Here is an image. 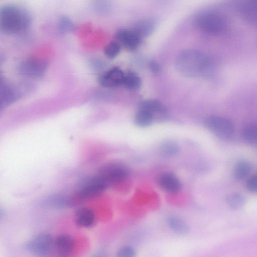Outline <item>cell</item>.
Listing matches in <instances>:
<instances>
[{
	"instance_id": "cell-10",
	"label": "cell",
	"mask_w": 257,
	"mask_h": 257,
	"mask_svg": "<svg viewBox=\"0 0 257 257\" xmlns=\"http://www.w3.org/2000/svg\"><path fill=\"white\" fill-rule=\"evenodd\" d=\"M125 74L117 67L113 68L103 73L99 78L100 84L106 87L122 85Z\"/></svg>"
},
{
	"instance_id": "cell-12",
	"label": "cell",
	"mask_w": 257,
	"mask_h": 257,
	"mask_svg": "<svg viewBox=\"0 0 257 257\" xmlns=\"http://www.w3.org/2000/svg\"><path fill=\"white\" fill-rule=\"evenodd\" d=\"M73 238L68 234H60L54 240V248L61 255H66L71 253L74 247Z\"/></svg>"
},
{
	"instance_id": "cell-30",
	"label": "cell",
	"mask_w": 257,
	"mask_h": 257,
	"mask_svg": "<svg viewBox=\"0 0 257 257\" xmlns=\"http://www.w3.org/2000/svg\"><path fill=\"white\" fill-rule=\"evenodd\" d=\"M150 68L154 73H157L160 70V66L155 61H152L150 63Z\"/></svg>"
},
{
	"instance_id": "cell-14",
	"label": "cell",
	"mask_w": 257,
	"mask_h": 257,
	"mask_svg": "<svg viewBox=\"0 0 257 257\" xmlns=\"http://www.w3.org/2000/svg\"><path fill=\"white\" fill-rule=\"evenodd\" d=\"M240 14L247 20L257 21V0H242L239 5Z\"/></svg>"
},
{
	"instance_id": "cell-4",
	"label": "cell",
	"mask_w": 257,
	"mask_h": 257,
	"mask_svg": "<svg viewBox=\"0 0 257 257\" xmlns=\"http://www.w3.org/2000/svg\"><path fill=\"white\" fill-rule=\"evenodd\" d=\"M205 124L210 132L220 139H229L233 135L234 126L232 122L224 117L210 116L206 120Z\"/></svg>"
},
{
	"instance_id": "cell-21",
	"label": "cell",
	"mask_w": 257,
	"mask_h": 257,
	"mask_svg": "<svg viewBox=\"0 0 257 257\" xmlns=\"http://www.w3.org/2000/svg\"><path fill=\"white\" fill-rule=\"evenodd\" d=\"M154 119V115L150 112L140 108L135 116V121L138 126L146 127L150 125Z\"/></svg>"
},
{
	"instance_id": "cell-22",
	"label": "cell",
	"mask_w": 257,
	"mask_h": 257,
	"mask_svg": "<svg viewBox=\"0 0 257 257\" xmlns=\"http://www.w3.org/2000/svg\"><path fill=\"white\" fill-rule=\"evenodd\" d=\"M228 206L233 210H238L245 205V199L244 196L239 193H232L226 198Z\"/></svg>"
},
{
	"instance_id": "cell-20",
	"label": "cell",
	"mask_w": 257,
	"mask_h": 257,
	"mask_svg": "<svg viewBox=\"0 0 257 257\" xmlns=\"http://www.w3.org/2000/svg\"><path fill=\"white\" fill-rule=\"evenodd\" d=\"M170 227L174 231L180 234H186L189 231V227L186 222L176 216H171L168 219Z\"/></svg>"
},
{
	"instance_id": "cell-13",
	"label": "cell",
	"mask_w": 257,
	"mask_h": 257,
	"mask_svg": "<svg viewBox=\"0 0 257 257\" xmlns=\"http://www.w3.org/2000/svg\"><path fill=\"white\" fill-rule=\"evenodd\" d=\"M75 221L79 226L90 227L95 223V213L90 208L81 207L78 209L75 213Z\"/></svg>"
},
{
	"instance_id": "cell-28",
	"label": "cell",
	"mask_w": 257,
	"mask_h": 257,
	"mask_svg": "<svg viewBox=\"0 0 257 257\" xmlns=\"http://www.w3.org/2000/svg\"><path fill=\"white\" fill-rule=\"evenodd\" d=\"M246 187L249 192L257 193V174L251 176L247 179Z\"/></svg>"
},
{
	"instance_id": "cell-11",
	"label": "cell",
	"mask_w": 257,
	"mask_h": 257,
	"mask_svg": "<svg viewBox=\"0 0 257 257\" xmlns=\"http://www.w3.org/2000/svg\"><path fill=\"white\" fill-rule=\"evenodd\" d=\"M159 186L169 192H177L182 187L179 178L173 173L166 172L161 174L158 179Z\"/></svg>"
},
{
	"instance_id": "cell-9",
	"label": "cell",
	"mask_w": 257,
	"mask_h": 257,
	"mask_svg": "<svg viewBox=\"0 0 257 257\" xmlns=\"http://www.w3.org/2000/svg\"><path fill=\"white\" fill-rule=\"evenodd\" d=\"M117 42L129 50L136 49L140 45L142 38L133 30L119 29L115 34Z\"/></svg>"
},
{
	"instance_id": "cell-23",
	"label": "cell",
	"mask_w": 257,
	"mask_h": 257,
	"mask_svg": "<svg viewBox=\"0 0 257 257\" xmlns=\"http://www.w3.org/2000/svg\"><path fill=\"white\" fill-rule=\"evenodd\" d=\"M242 136L248 144L257 145V124H251L246 126L242 131Z\"/></svg>"
},
{
	"instance_id": "cell-26",
	"label": "cell",
	"mask_w": 257,
	"mask_h": 257,
	"mask_svg": "<svg viewBox=\"0 0 257 257\" xmlns=\"http://www.w3.org/2000/svg\"><path fill=\"white\" fill-rule=\"evenodd\" d=\"M120 47L117 42H111L105 47L104 53L108 58H114L119 54Z\"/></svg>"
},
{
	"instance_id": "cell-6",
	"label": "cell",
	"mask_w": 257,
	"mask_h": 257,
	"mask_svg": "<svg viewBox=\"0 0 257 257\" xmlns=\"http://www.w3.org/2000/svg\"><path fill=\"white\" fill-rule=\"evenodd\" d=\"M109 185L97 174L88 178L80 185L77 195L82 199L94 197L102 192Z\"/></svg>"
},
{
	"instance_id": "cell-2",
	"label": "cell",
	"mask_w": 257,
	"mask_h": 257,
	"mask_svg": "<svg viewBox=\"0 0 257 257\" xmlns=\"http://www.w3.org/2000/svg\"><path fill=\"white\" fill-rule=\"evenodd\" d=\"M31 18L25 9L15 5H6L0 10V28L5 33L14 34L25 31Z\"/></svg>"
},
{
	"instance_id": "cell-18",
	"label": "cell",
	"mask_w": 257,
	"mask_h": 257,
	"mask_svg": "<svg viewBox=\"0 0 257 257\" xmlns=\"http://www.w3.org/2000/svg\"><path fill=\"white\" fill-rule=\"evenodd\" d=\"M252 170L251 164L246 161L237 162L234 167L233 174L235 180L241 181L246 178Z\"/></svg>"
},
{
	"instance_id": "cell-29",
	"label": "cell",
	"mask_w": 257,
	"mask_h": 257,
	"mask_svg": "<svg viewBox=\"0 0 257 257\" xmlns=\"http://www.w3.org/2000/svg\"><path fill=\"white\" fill-rule=\"evenodd\" d=\"M96 8L101 12H105L110 8L108 0H98L96 3Z\"/></svg>"
},
{
	"instance_id": "cell-17",
	"label": "cell",
	"mask_w": 257,
	"mask_h": 257,
	"mask_svg": "<svg viewBox=\"0 0 257 257\" xmlns=\"http://www.w3.org/2000/svg\"><path fill=\"white\" fill-rule=\"evenodd\" d=\"M19 96L17 90L11 86L4 83L1 88V101L2 107L14 102Z\"/></svg>"
},
{
	"instance_id": "cell-3",
	"label": "cell",
	"mask_w": 257,
	"mask_h": 257,
	"mask_svg": "<svg viewBox=\"0 0 257 257\" xmlns=\"http://www.w3.org/2000/svg\"><path fill=\"white\" fill-rule=\"evenodd\" d=\"M195 25L203 33L216 35L225 31L227 22L221 14L214 12H206L200 14L196 18Z\"/></svg>"
},
{
	"instance_id": "cell-27",
	"label": "cell",
	"mask_w": 257,
	"mask_h": 257,
	"mask_svg": "<svg viewBox=\"0 0 257 257\" xmlns=\"http://www.w3.org/2000/svg\"><path fill=\"white\" fill-rule=\"evenodd\" d=\"M136 251L131 246H123L118 249L116 255L118 257H134Z\"/></svg>"
},
{
	"instance_id": "cell-8",
	"label": "cell",
	"mask_w": 257,
	"mask_h": 257,
	"mask_svg": "<svg viewBox=\"0 0 257 257\" xmlns=\"http://www.w3.org/2000/svg\"><path fill=\"white\" fill-rule=\"evenodd\" d=\"M47 64L43 59L30 58L24 61L20 66V72L22 75L30 77H39L45 72Z\"/></svg>"
},
{
	"instance_id": "cell-5",
	"label": "cell",
	"mask_w": 257,
	"mask_h": 257,
	"mask_svg": "<svg viewBox=\"0 0 257 257\" xmlns=\"http://www.w3.org/2000/svg\"><path fill=\"white\" fill-rule=\"evenodd\" d=\"M54 240L49 234L40 233L27 243L26 248L29 252L36 255H47L54 248Z\"/></svg>"
},
{
	"instance_id": "cell-1",
	"label": "cell",
	"mask_w": 257,
	"mask_h": 257,
	"mask_svg": "<svg viewBox=\"0 0 257 257\" xmlns=\"http://www.w3.org/2000/svg\"><path fill=\"white\" fill-rule=\"evenodd\" d=\"M175 65L181 74L189 77L209 76L216 68L215 62L210 56L193 49L181 52L177 56Z\"/></svg>"
},
{
	"instance_id": "cell-7",
	"label": "cell",
	"mask_w": 257,
	"mask_h": 257,
	"mask_svg": "<svg viewBox=\"0 0 257 257\" xmlns=\"http://www.w3.org/2000/svg\"><path fill=\"white\" fill-rule=\"evenodd\" d=\"M128 172V169L123 165L111 164L102 167L97 174L109 185L123 180Z\"/></svg>"
},
{
	"instance_id": "cell-25",
	"label": "cell",
	"mask_w": 257,
	"mask_h": 257,
	"mask_svg": "<svg viewBox=\"0 0 257 257\" xmlns=\"http://www.w3.org/2000/svg\"><path fill=\"white\" fill-rule=\"evenodd\" d=\"M58 26L59 31L63 33L70 32L75 28V25L72 21L66 16H62L60 18Z\"/></svg>"
},
{
	"instance_id": "cell-15",
	"label": "cell",
	"mask_w": 257,
	"mask_h": 257,
	"mask_svg": "<svg viewBox=\"0 0 257 257\" xmlns=\"http://www.w3.org/2000/svg\"><path fill=\"white\" fill-rule=\"evenodd\" d=\"M156 23L152 19H145L136 23L133 30L142 38L150 35L155 28Z\"/></svg>"
},
{
	"instance_id": "cell-19",
	"label": "cell",
	"mask_w": 257,
	"mask_h": 257,
	"mask_svg": "<svg viewBox=\"0 0 257 257\" xmlns=\"http://www.w3.org/2000/svg\"><path fill=\"white\" fill-rule=\"evenodd\" d=\"M180 151V147L177 143L173 141H166L163 142L159 147L161 155L166 157H171L176 155Z\"/></svg>"
},
{
	"instance_id": "cell-24",
	"label": "cell",
	"mask_w": 257,
	"mask_h": 257,
	"mask_svg": "<svg viewBox=\"0 0 257 257\" xmlns=\"http://www.w3.org/2000/svg\"><path fill=\"white\" fill-rule=\"evenodd\" d=\"M141 85L140 77L134 73H128L125 74L123 86L130 90H138Z\"/></svg>"
},
{
	"instance_id": "cell-16",
	"label": "cell",
	"mask_w": 257,
	"mask_h": 257,
	"mask_svg": "<svg viewBox=\"0 0 257 257\" xmlns=\"http://www.w3.org/2000/svg\"><path fill=\"white\" fill-rule=\"evenodd\" d=\"M140 108L146 109L150 112L156 117H161L165 114L166 109L163 104L159 101L155 99L147 100L143 101Z\"/></svg>"
}]
</instances>
